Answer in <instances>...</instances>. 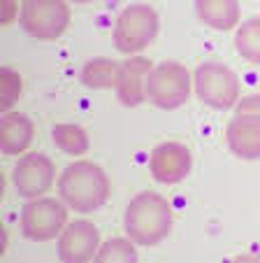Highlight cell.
Returning <instances> with one entry per match:
<instances>
[{"instance_id": "7a4b0ae2", "label": "cell", "mask_w": 260, "mask_h": 263, "mask_svg": "<svg viewBox=\"0 0 260 263\" xmlns=\"http://www.w3.org/2000/svg\"><path fill=\"white\" fill-rule=\"evenodd\" d=\"M58 194L68 208L77 212H93L109 198V177L91 161L70 163L58 177Z\"/></svg>"}, {"instance_id": "3957f363", "label": "cell", "mask_w": 260, "mask_h": 263, "mask_svg": "<svg viewBox=\"0 0 260 263\" xmlns=\"http://www.w3.org/2000/svg\"><path fill=\"white\" fill-rule=\"evenodd\" d=\"M158 35V14L151 5H128L114 21V47L121 54H137L147 49Z\"/></svg>"}, {"instance_id": "7402d4cb", "label": "cell", "mask_w": 260, "mask_h": 263, "mask_svg": "<svg viewBox=\"0 0 260 263\" xmlns=\"http://www.w3.org/2000/svg\"><path fill=\"white\" fill-rule=\"evenodd\" d=\"M5 247H7V233L5 229H0V254L5 252Z\"/></svg>"}, {"instance_id": "277c9868", "label": "cell", "mask_w": 260, "mask_h": 263, "mask_svg": "<svg viewBox=\"0 0 260 263\" xmlns=\"http://www.w3.org/2000/svg\"><path fill=\"white\" fill-rule=\"evenodd\" d=\"M193 74L177 61L156 65L147 77V98L161 109H177L191 96Z\"/></svg>"}, {"instance_id": "9a60e30c", "label": "cell", "mask_w": 260, "mask_h": 263, "mask_svg": "<svg viewBox=\"0 0 260 263\" xmlns=\"http://www.w3.org/2000/svg\"><path fill=\"white\" fill-rule=\"evenodd\" d=\"M116 74H118V65L114 63L112 59L98 56V59H91L89 63L82 68V84L93 91L114 89Z\"/></svg>"}, {"instance_id": "603a6c76", "label": "cell", "mask_w": 260, "mask_h": 263, "mask_svg": "<svg viewBox=\"0 0 260 263\" xmlns=\"http://www.w3.org/2000/svg\"><path fill=\"white\" fill-rule=\"evenodd\" d=\"M70 3H77V5H86V3H91V0H70Z\"/></svg>"}, {"instance_id": "cb8c5ba5", "label": "cell", "mask_w": 260, "mask_h": 263, "mask_svg": "<svg viewBox=\"0 0 260 263\" xmlns=\"http://www.w3.org/2000/svg\"><path fill=\"white\" fill-rule=\"evenodd\" d=\"M255 258H260V256H255Z\"/></svg>"}, {"instance_id": "e0dca14e", "label": "cell", "mask_w": 260, "mask_h": 263, "mask_svg": "<svg viewBox=\"0 0 260 263\" xmlns=\"http://www.w3.org/2000/svg\"><path fill=\"white\" fill-rule=\"evenodd\" d=\"M54 144L68 156H82L89 152V135L77 124H58L51 130Z\"/></svg>"}, {"instance_id": "44dd1931", "label": "cell", "mask_w": 260, "mask_h": 263, "mask_svg": "<svg viewBox=\"0 0 260 263\" xmlns=\"http://www.w3.org/2000/svg\"><path fill=\"white\" fill-rule=\"evenodd\" d=\"M16 12H19L16 0H0V24L3 26H10L16 19Z\"/></svg>"}, {"instance_id": "5b68a950", "label": "cell", "mask_w": 260, "mask_h": 263, "mask_svg": "<svg viewBox=\"0 0 260 263\" xmlns=\"http://www.w3.org/2000/svg\"><path fill=\"white\" fill-rule=\"evenodd\" d=\"M193 80L200 100L214 109H230L239 100V80L226 63L207 61L195 70Z\"/></svg>"}, {"instance_id": "9c48e42d", "label": "cell", "mask_w": 260, "mask_h": 263, "mask_svg": "<svg viewBox=\"0 0 260 263\" xmlns=\"http://www.w3.org/2000/svg\"><path fill=\"white\" fill-rule=\"evenodd\" d=\"M193 168L191 149L182 142H163L151 152L149 170L151 177L161 184H179L188 177Z\"/></svg>"}, {"instance_id": "6da1fadb", "label": "cell", "mask_w": 260, "mask_h": 263, "mask_svg": "<svg viewBox=\"0 0 260 263\" xmlns=\"http://www.w3.org/2000/svg\"><path fill=\"white\" fill-rule=\"evenodd\" d=\"M172 221H174V214H172L170 203L153 191L135 196L128 203L126 217H123L126 235L139 247L161 245L170 235Z\"/></svg>"}, {"instance_id": "ffe728a7", "label": "cell", "mask_w": 260, "mask_h": 263, "mask_svg": "<svg viewBox=\"0 0 260 263\" xmlns=\"http://www.w3.org/2000/svg\"><path fill=\"white\" fill-rule=\"evenodd\" d=\"M235 115L237 117H253V119H260V93H251V96H246V98L237 100Z\"/></svg>"}, {"instance_id": "ac0fdd59", "label": "cell", "mask_w": 260, "mask_h": 263, "mask_svg": "<svg viewBox=\"0 0 260 263\" xmlns=\"http://www.w3.org/2000/svg\"><path fill=\"white\" fill-rule=\"evenodd\" d=\"M95 261L100 263H133L137 261V249L130 238H112L100 245Z\"/></svg>"}, {"instance_id": "7c38bea8", "label": "cell", "mask_w": 260, "mask_h": 263, "mask_svg": "<svg viewBox=\"0 0 260 263\" xmlns=\"http://www.w3.org/2000/svg\"><path fill=\"white\" fill-rule=\"evenodd\" d=\"M228 147L237 159L255 161L260 159V119L253 117H237L228 124L226 130Z\"/></svg>"}, {"instance_id": "2e32d148", "label": "cell", "mask_w": 260, "mask_h": 263, "mask_svg": "<svg viewBox=\"0 0 260 263\" xmlns=\"http://www.w3.org/2000/svg\"><path fill=\"white\" fill-rule=\"evenodd\" d=\"M235 49L244 61L260 65V16H251L239 24L235 35Z\"/></svg>"}, {"instance_id": "8992f818", "label": "cell", "mask_w": 260, "mask_h": 263, "mask_svg": "<svg viewBox=\"0 0 260 263\" xmlns=\"http://www.w3.org/2000/svg\"><path fill=\"white\" fill-rule=\"evenodd\" d=\"M70 24V7L63 0H24L21 26L35 40H58Z\"/></svg>"}, {"instance_id": "30bf717a", "label": "cell", "mask_w": 260, "mask_h": 263, "mask_svg": "<svg viewBox=\"0 0 260 263\" xmlns=\"http://www.w3.org/2000/svg\"><path fill=\"white\" fill-rule=\"evenodd\" d=\"M100 249V233L91 221L79 219L68 223L58 238V258L65 263H86Z\"/></svg>"}, {"instance_id": "8fae6325", "label": "cell", "mask_w": 260, "mask_h": 263, "mask_svg": "<svg viewBox=\"0 0 260 263\" xmlns=\"http://www.w3.org/2000/svg\"><path fill=\"white\" fill-rule=\"evenodd\" d=\"M153 70L151 61L137 56V59H128L126 63L118 65L116 74V96L126 107H137L139 103L147 100V77Z\"/></svg>"}, {"instance_id": "ba28073f", "label": "cell", "mask_w": 260, "mask_h": 263, "mask_svg": "<svg viewBox=\"0 0 260 263\" xmlns=\"http://www.w3.org/2000/svg\"><path fill=\"white\" fill-rule=\"evenodd\" d=\"M54 177H56L54 163L39 152L24 154L16 161L14 173H12L16 191L24 198H37L39 194L49 191L51 184H54Z\"/></svg>"}, {"instance_id": "52a82bcc", "label": "cell", "mask_w": 260, "mask_h": 263, "mask_svg": "<svg viewBox=\"0 0 260 263\" xmlns=\"http://www.w3.org/2000/svg\"><path fill=\"white\" fill-rule=\"evenodd\" d=\"M68 221V208L56 198H35L21 210V231L28 240L49 242L58 238Z\"/></svg>"}, {"instance_id": "5bb4252c", "label": "cell", "mask_w": 260, "mask_h": 263, "mask_svg": "<svg viewBox=\"0 0 260 263\" xmlns=\"http://www.w3.org/2000/svg\"><path fill=\"white\" fill-rule=\"evenodd\" d=\"M195 12L202 24L216 30H230L239 26V3L237 0H195Z\"/></svg>"}, {"instance_id": "4fadbf2b", "label": "cell", "mask_w": 260, "mask_h": 263, "mask_svg": "<svg viewBox=\"0 0 260 263\" xmlns=\"http://www.w3.org/2000/svg\"><path fill=\"white\" fill-rule=\"evenodd\" d=\"M33 121L21 112H5L0 121V149L7 156H16L33 142Z\"/></svg>"}, {"instance_id": "d6986e66", "label": "cell", "mask_w": 260, "mask_h": 263, "mask_svg": "<svg viewBox=\"0 0 260 263\" xmlns=\"http://www.w3.org/2000/svg\"><path fill=\"white\" fill-rule=\"evenodd\" d=\"M21 91H24L21 74L12 68H0V109L3 112H10L12 105L21 98Z\"/></svg>"}]
</instances>
